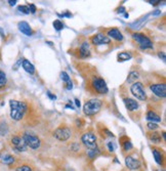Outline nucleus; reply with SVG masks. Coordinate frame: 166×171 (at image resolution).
<instances>
[{
  "label": "nucleus",
  "instance_id": "nucleus-36",
  "mask_svg": "<svg viewBox=\"0 0 166 171\" xmlns=\"http://www.w3.org/2000/svg\"><path fill=\"white\" fill-rule=\"evenodd\" d=\"M73 88V85H72V82L71 81H69L68 83H67V89L68 90H71Z\"/></svg>",
  "mask_w": 166,
  "mask_h": 171
},
{
  "label": "nucleus",
  "instance_id": "nucleus-15",
  "mask_svg": "<svg viewBox=\"0 0 166 171\" xmlns=\"http://www.w3.org/2000/svg\"><path fill=\"white\" fill-rule=\"evenodd\" d=\"M124 104L125 106H126V108L128 109L129 111H136L138 109V102L135 101V99H124Z\"/></svg>",
  "mask_w": 166,
  "mask_h": 171
},
{
  "label": "nucleus",
  "instance_id": "nucleus-2",
  "mask_svg": "<svg viewBox=\"0 0 166 171\" xmlns=\"http://www.w3.org/2000/svg\"><path fill=\"white\" fill-rule=\"evenodd\" d=\"M101 108V101L97 99H90V101L86 102L83 106V112L86 116H94V115L98 114Z\"/></svg>",
  "mask_w": 166,
  "mask_h": 171
},
{
  "label": "nucleus",
  "instance_id": "nucleus-12",
  "mask_svg": "<svg viewBox=\"0 0 166 171\" xmlns=\"http://www.w3.org/2000/svg\"><path fill=\"white\" fill-rule=\"evenodd\" d=\"M125 164L130 170H136L141 167V162L131 157V156H128V157L125 158Z\"/></svg>",
  "mask_w": 166,
  "mask_h": 171
},
{
  "label": "nucleus",
  "instance_id": "nucleus-10",
  "mask_svg": "<svg viewBox=\"0 0 166 171\" xmlns=\"http://www.w3.org/2000/svg\"><path fill=\"white\" fill-rule=\"evenodd\" d=\"M150 89L153 91L154 94H156L159 97L166 96V86L165 84H152L150 86Z\"/></svg>",
  "mask_w": 166,
  "mask_h": 171
},
{
  "label": "nucleus",
  "instance_id": "nucleus-37",
  "mask_svg": "<svg viewBox=\"0 0 166 171\" xmlns=\"http://www.w3.org/2000/svg\"><path fill=\"white\" fill-rule=\"evenodd\" d=\"M8 3H9V5H11V6H13V5H16V3H17V0H9V1H8Z\"/></svg>",
  "mask_w": 166,
  "mask_h": 171
},
{
  "label": "nucleus",
  "instance_id": "nucleus-5",
  "mask_svg": "<svg viewBox=\"0 0 166 171\" xmlns=\"http://www.w3.org/2000/svg\"><path fill=\"white\" fill-rule=\"evenodd\" d=\"M130 91H131V93L136 99H139V101H146L147 99V94H146L144 87H142V84L141 82H135L131 85V87H130Z\"/></svg>",
  "mask_w": 166,
  "mask_h": 171
},
{
  "label": "nucleus",
  "instance_id": "nucleus-38",
  "mask_svg": "<svg viewBox=\"0 0 166 171\" xmlns=\"http://www.w3.org/2000/svg\"><path fill=\"white\" fill-rule=\"evenodd\" d=\"M47 94H48V96L50 97V99H57V97H55V95H51L50 92H48Z\"/></svg>",
  "mask_w": 166,
  "mask_h": 171
},
{
  "label": "nucleus",
  "instance_id": "nucleus-35",
  "mask_svg": "<svg viewBox=\"0 0 166 171\" xmlns=\"http://www.w3.org/2000/svg\"><path fill=\"white\" fill-rule=\"evenodd\" d=\"M158 55H159L160 58H162L163 61H165V54H164L163 51H160L159 54H158Z\"/></svg>",
  "mask_w": 166,
  "mask_h": 171
},
{
  "label": "nucleus",
  "instance_id": "nucleus-19",
  "mask_svg": "<svg viewBox=\"0 0 166 171\" xmlns=\"http://www.w3.org/2000/svg\"><path fill=\"white\" fill-rule=\"evenodd\" d=\"M0 162L6 165H10L14 162V158L9 154H2L0 155Z\"/></svg>",
  "mask_w": 166,
  "mask_h": 171
},
{
  "label": "nucleus",
  "instance_id": "nucleus-24",
  "mask_svg": "<svg viewBox=\"0 0 166 171\" xmlns=\"http://www.w3.org/2000/svg\"><path fill=\"white\" fill-rule=\"evenodd\" d=\"M8 132V127L6 125V123L4 122H0V135H6Z\"/></svg>",
  "mask_w": 166,
  "mask_h": 171
},
{
  "label": "nucleus",
  "instance_id": "nucleus-29",
  "mask_svg": "<svg viewBox=\"0 0 166 171\" xmlns=\"http://www.w3.org/2000/svg\"><path fill=\"white\" fill-rule=\"evenodd\" d=\"M16 171H32V168L29 165H22L17 167Z\"/></svg>",
  "mask_w": 166,
  "mask_h": 171
},
{
  "label": "nucleus",
  "instance_id": "nucleus-17",
  "mask_svg": "<svg viewBox=\"0 0 166 171\" xmlns=\"http://www.w3.org/2000/svg\"><path fill=\"white\" fill-rule=\"evenodd\" d=\"M146 119L149 120V122H153V123H156V122H160L161 121V117L159 116V115H157L155 112L153 111H149L147 113V116H146Z\"/></svg>",
  "mask_w": 166,
  "mask_h": 171
},
{
  "label": "nucleus",
  "instance_id": "nucleus-41",
  "mask_svg": "<svg viewBox=\"0 0 166 171\" xmlns=\"http://www.w3.org/2000/svg\"><path fill=\"white\" fill-rule=\"evenodd\" d=\"M163 137H164V139L166 138V135H165V132H163Z\"/></svg>",
  "mask_w": 166,
  "mask_h": 171
},
{
  "label": "nucleus",
  "instance_id": "nucleus-40",
  "mask_svg": "<svg viewBox=\"0 0 166 171\" xmlns=\"http://www.w3.org/2000/svg\"><path fill=\"white\" fill-rule=\"evenodd\" d=\"M149 2H150L151 4H157V3H158L159 1H149Z\"/></svg>",
  "mask_w": 166,
  "mask_h": 171
},
{
  "label": "nucleus",
  "instance_id": "nucleus-23",
  "mask_svg": "<svg viewBox=\"0 0 166 171\" xmlns=\"http://www.w3.org/2000/svg\"><path fill=\"white\" fill-rule=\"evenodd\" d=\"M6 82H7L6 75H5L4 72L0 71V89H1L2 87H4L5 85H6Z\"/></svg>",
  "mask_w": 166,
  "mask_h": 171
},
{
  "label": "nucleus",
  "instance_id": "nucleus-20",
  "mask_svg": "<svg viewBox=\"0 0 166 171\" xmlns=\"http://www.w3.org/2000/svg\"><path fill=\"white\" fill-rule=\"evenodd\" d=\"M153 156H154V159H155L157 164L161 165L163 163V156L161 154V152H159L157 149L153 150Z\"/></svg>",
  "mask_w": 166,
  "mask_h": 171
},
{
  "label": "nucleus",
  "instance_id": "nucleus-18",
  "mask_svg": "<svg viewBox=\"0 0 166 171\" xmlns=\"http://www.w3.org/2000/svg\"><path fill=\"white\" fill-rule=\"evenodd\" d=\"M22 66H23V68H24V70L26 71V72H28L29 74H34V73H35V68L29 61L23 60Z\"/></svg>",
  "mask_w": 166,
  "mask_h": 171
},
{
  "label": "nucleus",
  "instance_id": "nucleus-22",
  "mask_svg": "<svg viewBox=\"0 0 166 171\" xmlns=\"http://www.w3.org/2000/svg\"><path fill=\"white\" fill-rule=\"evenodd\" d=\"M149 138H150V140L154 143H161V136H160V134L157 133V132H153V133H151L149 135Z\"/></svg>",
  "mask_w": 166,
  "mask_h": 171
},
{
  "label": "nucleus",
  "instance_id": "nucleus-31",
  "mask_svg": "<svg viewBox=\"0 0 166 171\" xmlns=\"http://www.w3.org/2000/svg\"><path fill=\"white\" fill-rule=\"evenodd\" d=\"M61 79L64 81V82H68L70 81V77H69V75H68V73H66V72H62L61 73Z\"/></svg>",
  "mask_w": 166,
  "mask_h": 171
},
{
  "label": "nucleus",
  "instance_id": "nucleus-27",
  "mask_svg": "<svg viewBox=\"0 0 166 171\" xmlns=\"http://www.w3.org/2000/svg\"><path fill=\"white\" fill-rule=\"evenodd\" d=\"M138 76L139 74L138 72H131L129 74V76H128V79H127V81L128 82H132V81H135L136 79L138 78Z\"/></svg>",
  "mask_w": 166,
  "mask_h": 171
},
{
  "label": "nucleus",
  "instance_id": "nucleus-25",
  "mask_svg": "<svg viewBox=\"0 0 166 171\" xmlns=\"http://www.w3.org/2000/svg\"><path fill=\"white\" fill-rule=\"evenodd\" d=\"M52 25H53V27H54V29L57 31H61L64 28V24L61 22L60 20H55Z\"/></svg>",
  "mask_w": 166,
  "mask_h": 171
},
{
  "label": "nucleus",
  "instance_id": "nucleus-11",
  "mask_svg": "<svg viewBox=\"0 0 166 171\" xmlns=\"http://www.w3.org/2000/svg\"><path fill=\"white\" fill-rule=\"evenodd\" d=\"M92 43L94 44V45H103V44H108L110 43V38L106 36V35L101 34V33H98L97 35H94V37H92Z\"/></svg>",
  "mask_w": 166,
  "mask_h": 171
},
{
  "label": "nucleus",
  "instance_id": "nucleus-34",
  "mask_svg": "<svg viewBox=\"0 0 166 171\" xmlns=\"http://www.w3.org/2000/svg\"><path fill=\"white\" fill-rule=\"evenodd\" d=\"M29 6V9H30V13H36V6H35L34 4H30V5H28Z\"/></svg>",
  "mask_w": 166,
  "mask_h": 171
},
{
  "label": "nucleus",
  "instance_id": "nucleus-6",
  "mask_svg": "<svg viewBox=\"0 0 166 171\" xmlns=\"http://www.w3.org/2000/svg\"><path fill=\"white\" fill-rule=\"evenodd\" d=\"M81 141L88 149H95L97 147V136L92 132H86L81 137Z\"/></svg>",
  "mask_w": 166,
  "mask_h": 171
},
{
  "label": "nucleus",
  "instance_id": "nucleus-14",
  "mask_svg": "<svg viewBox=\"0 0 166 171\" xmlns=\"http://www.w3.org/2000/svg\"><path fill=\"white\" fill-rule=\"evenodd\" d=\"M108 37H111L113 38V39L117 40V41H121L123 40V35H122V33L120 31L118 30V29H111V30L108 31Z\"/></svg>",
  "mask_w": 166,
  "mask_h": 171
},
{
  "label": "nucleus",
  "instance_id": "nucleus-33",
  "mask_svg": "<svg viewBox=\"0 0 166 171\" xmlns=\"http://www.w3.org/2000/svg\"><path fill=\"white\" fill-rule=\"evenodd\" d=\"M108 148H109L110 152H114L115 151V144L112 143V141H109L108 143Z\"/></svg>",
  "mask_w": 166,
  "mask_h": 171
},
{
  "label": "nucleus",
  "instance_id": "nucleus-26",
  "mask_svg": "<svg viewBox=\"0 0 166 171\" xmlns=\"http://www.w3.org/2000/svg\"><path fill=\"white\" fill-rule=\"evenodd\" d=\"M98 154H100V151H98V148H95V149H90L89 151H88V156H89V157L91 158V159L95 158Z\"/></svg>",
  "mask_w": 166,
  "mask_h": 171
},
{
  "label": "nucleus",
  "instance_id": "nucleus-1",
  "mask_svg": "<svg viewBox=\"0 0 166 171\" xmlns=\"http://www.w3.org/2000/svg\"><path fill=\"white\" fill-rule=\"evenodd\" d=\"M10 107V118L14 121H20L24 117V115L27 111V104L24 102H17L14 99H11L9 102Z\"/></svg>",
  "mask_w": 166,
  "mask_h": 171
},
{
  "label": "nucleus",
  "instance_id": "nucleus-28",
  "mask_svg": "<svg viewBox=\"0 0 166 171\" xmlns=\"http://www.w3.org/2000/svg\"><path fill=\"white\" fill-rule=\"evenodd\" d=\"M17 10L21 11V13H25V14L30 13V9H29L28 5H20V6L17 7Z\"/></svg>",
  "mask_w": 166,
  "mask_h": 171
},
{
  "label": "nucleus",
  "instance_id": "nucleus-9",
  "mask_svg": "<svg viewBox=\"0 0 166 171\" xmlns=\"http://www.w3.org/2000/svg\"><path fill=\"white\" fill-rule=\"evenodd\" d=\"M11 144H13V149L17 152H25L28 148V147L26 146L23 137L17 136V135L13 136V138H11Z\"/></svg>",
  "mask_w": 166,
  "mask_h": 171
},
{
  "label": "nucleus",
  "instance_id": "nucleus-3",
  "mask_svg": "<svg viewBox=\"0 0 166 171\" xmlns=\"http://www.w3.org/2000/svg\"><path fill=\"white\" fill-rule=\"evenodd\" d=\"M23 139H24L26 146L32 150H37L41 146V141H40L39 137L33 133H30V132H25L23 135Z\"/></svg>",
  "mask_w": 166,
  "mask_h": 171
},
{
  "label": "nucleus",
  "instance_id": "nucleus-8",
  "mask_svg": "<svg viewBox=\"0 0 166 171\" xmlns=\"http://www.w3.org/2000/svg\"><path fill=\"white\" fill-rule=\"evenodd\" d=\"M53 136L61 141H66L71 137V130L68 127H59L54 130Z\"/></svg>",
  "mask_w": 166,
  "mask_h": 171
},
{
  "label": "nucleus",
  "instance_id": "nucleus-39",
  "mask_svg": "<svg viewBox=\"0 0 166 171\" xmlns=\"http://www.w3.org/2000/svg\"><path fill=\"white\" fill-rule=\"evenodd\" d=\"M75 102H76V106L77 107H80V102H79V99H75Z\"/></svg>",
  "mask_w": 166,
  "mask_h": 171
},
{
  "label": "nucleus",
  "instance_id": "nucleus-13",
  "mask_svg": "<svg viewBox=\"0 0 166 171\" xmlns=\"http://www.w3.org/2000/svg\"><path fill=\"white\" fill-rule=\"evenodd\" d=\"M17 27H19V30L21 31L23 34L27 35V36H31L32 33H33L30 25H29L27 22H20L19 25H17Z\"/></svg>",
  "mask_w": 166,
  "mask_h": 171
},
{
  "label": "nucleus",
  "instance_id": "nucleus-7",
  "mask_svg": "<svg viewBox=\"0 0 166 171\" xmlns=\"http://www.w3.org/2000/svg\"><path fill=\"white\" fill-rule=\"evenodd\" d=\"M92 87L94 88V90L97 91L98 93L106 94L108 92L107 83H106V81L101 78L95 77L94 80H92Z\"/></svg>",
  "mask_w": 166,
  "mask_h": 171
},
{
  "label": "nucleus",
  "instance_id": "nucleus-21",
  "mask_svg": "<svg viewBox=\"0 0 166 171\" xmlns=\"http://www.w3.org/2000/svg\"><path fill=\"white\" fill-rule=\"evenodd\" d=\"M131 58H132V55L130 54L129 52H126V51L121 52V54H118V60H119V61H129V60H131Z\"/></svg>",
  "mask_w": 166,
  "mask_h": 171
},
{
  "label": "nucleus",
  "instance_id": "nucleus-32",
  "mask_svg": "<svg viewBox=\"0 0 166 171\" xmlns=\"http://www.w3.org/2000/svg\"><path fill=\"white\" fill-rule=\"evenodd\" d=\"M148 128L150 129V130H156V129H158V124H156V123H153V122H148Z\"/></svg>",
  "mask_w": 166,
  "mask_h": 171
},
{
  "label": "nucleus",
  "instance_id": "nucleus-30",
  "mask_svg": "<svg viewBox=\"0 0 166 171\" xmlns=\"http://www.w3.org/2000/svg\"><path fill=\"white\" fill-rule=\"evenodd\" d=\"M123 149L124 151H129V150L132 149V143L129 140L125 141V143H123Z\"/></svg>",
  "mask_w": 166,
  "mask_h": 171
},
{
  "label": "nucleus",
  "instance_id": "nucleus-4",
  "mask_svg": "<svg viewBox=\"0 0 166 171\" xmlns=\"http://www.w3.org/2000/svg\"><path fill=\"white\" fill-rule=\"evenodd\" d=\"M132 38L135 39L136 42L139 43V45L142 49H148V48H153V43L149 38L146 35L142 33H135L132 34Z\"/></svg>",
  "mask_w": 166,
  "mask_h": 171
},
{
  "label": "nucleus",
  "instance_id": "nucleus-16",
  "mask_svg": "<svg viewBox=\"0 0 166 171\" xmlns=\"http://www.w3.org/2000/svg\"><path fill=\"white\" fill-rule=\"evenodd\" d=\"M80 58H86L90 55L89 51V44L87 42H83L80 46Z\"/></svg>",
  "mask_w": 166,
  "mask_h": 171
}]
</instances>
